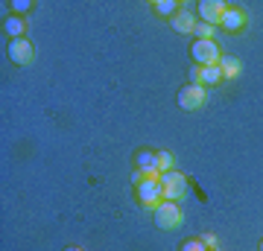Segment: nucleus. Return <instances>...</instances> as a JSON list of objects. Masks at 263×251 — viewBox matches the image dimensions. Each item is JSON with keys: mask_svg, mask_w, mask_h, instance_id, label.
Returning a JSON list of instances; mask_svg holds the SVG:
<instances>
[{"mask_svg": "<svg viewBox=\"0 0 263 251\" xmlns=\"http://www.w3.org/2000/svg\"><path fill=\"white\" fill-rule=\"evenodd\" d=\"M161 187H164V202H181L187 196V178L176 169L161 172Z\"/></svg>", "mask_w": 263, "mask_h": 251, "instance_id": "1", "label": "nucleus"}, {"mask_svg": "<svg viewBox=\"0 0 263 251\" xmlns=\"http://www.w3.org/2000/svg\"><path fill=\"white\" fill-rule=\"evenodd\" d=\"M138 199H141L146 207H155L164 202V187H161V176H146V181L138 184Z\"/></svg>", "mask_w": 263, "mask_h": 251, "instance_id": "2", "label": "nucleus"}, {"mask_svg": "<svg viewBox=\"0 0 263 251\" xmlns=\"http://www.w3.org/2000/svg\"><path fill=\"white\" fill-rule=\"evenodd\" d=\"M181 225V207L176 202H161L155 207V228L161 231H176Z\"/></svg>", "mask_w": 263, "mask_h": 251, "instance_id": "3", "label": "nucleus"}, {"mask_svg": "<svg viewBox=\"0 0 263 251\" xmlns=\"http://www.w3.org/2000/svg\"><path fill=\"white\" fill-rule=\"evenodd\" d=\"M190 56H193V62L199 67H208V65H219L222 53H219L216 41H193L190 44Z\"/></svg>", "mask_w": 263, "mask_h": 251, "instance_id": "4", "label": "nucleus"}, {"mask_svg": "<svg viewBox=\"0 0 263 251\" xmlns=\"http://www.w3.org/2000/svg\"><path fill=\"white\" fill-rule=\"evenodd\" d=\"M202 105H205V85L190 82L179 91V108L181 111H196Z\"/></svg>", "mask_w": 263, "mask_h": 251, "instance_id": "5", "label": "nucleus"}, {"mask_svg": "<svg viewBox=\"0 0 263 251\" xmlns=\"http://www.w3.org/2000/svg\"><path fill=\"white\" fill-rule=\"evenodd\" d=\"M226 9H228V6L222 3V0H202V3H199V9H196V15L202 18V24H211V27H214V24H222Z\"/></svg>", "mask_w": 263, "mask_h": 251, "instance_id": "6", "label": "nucleus"}, {"mask_svg": "<svg viewBox=\"0 0 263 251\" xmlns=\"http://www.w3.org/2000/svg\"><path fill=\"white\" fill-rule=\"evenodd\" d=\"M9 59L15 62V65L27 67V65H32L35 50H32V44H29L27 38H15V41H9Z\"/></svg>", "mask_w": 263, "mask_h": 251, "instance_id": "7", "label": "nucleus"}, {"mask_svg": "<svg viewBox=\"0 0 263 251\" xmlns=\"http://www.w3.org/2000/svg\"><path fill=\"white\" fill-rule=\"evenodd\" d=\"M135 167L146 172V176H161L158 172V152H149V149H141L135 155Z\"/></svg>", "mask_w": 263, "mask_h": 251, "instance_id": "8", "label": "nucleus"}, {"mask_svg": "<svg viewBox=\"0 0 263 251\" xmlns=\"http://www.w3.org/2000/svg\"><path fill=\"white\" fill-rule=\"evenodd\" d=\"M196 24H199V21L193 18V12H190V9H179L176 18H170V27L176 29V32H181V35H193Z\"/></svg>", "mask_w": 263, "mask_h": 251, "instance_id": "9", "label": "nucleus"}, {"mask_svg": "<svg viewBox=\"0 0 263 251\" xmlns=\"http://www.w3.org/2000/svg\"><path fill=\"white\" fill-rule=\"evenodd\" d=\"M246 12L243 9H231V6H228L226 9V15H222V24H219V27L222 29H228V32H237V29H243L246 27Z\"/></svg>", "mask_w": 263, "mask_h": 251, "instance_id": "10", "label": "nucleus"}, {"mask_svg": "<svg viewBox=\"0 0 263 251\" xmlns=\"http://www.w3.org/2000/svg\"><path fill=\"white\" fill-rule=\"evenodd\" d=\"M226 79L222 76V70H219V65H208L199 70V85H205V88H211V85H219Z\"/></svg>", "mask_w": 263, "mask_h": 251, "instance_id": "11", "label": "nucleus"}, {"mask_svg": "<svg viewBox=\"0 0 263 251\" xmlns=\"http://www.w3.org/2000/svg\"><path fill=\"white\" fill-rule=\"evenodd\" d=\"M24 27H27V24H24L21 15H6V21H3V32L12 35V41H15V38H24Z\"/></svg>", "mask_w": 263, "mask_h": 251, "instance_id": "12", "label": "nucleus"}, {"mask_svg": "<svg viewBox=\"0 0 263 251\" xmlns=\"http://www.w3.org/2000/svg\"><path fill=\"white\" fill-rule=\"evenodd\" d=\"M240 59H234V56H222L219 59V70H222V76H228V79H234L237 73H240Z\"/></svg>", "mask_w": 263, "mask_h": 251, "instance_id": "13", "label": "nucleus"}, {"mask_svg": "<svg viewBox=\"0 0 263 251\" xmlns=\"http://www.w3.org/2000/svg\"><path fill=\"white\" fill-rule=\"evenodd\" d=\"M155 12L164 18H176L179 15V3L176 0H155Z\"/></svg>", "mask_w": 263, "mask_h": 251, "instance_id": "14", "label": "nucleus"}, {"mask_svg": "<svg viewBox=\"0 0 263 251\" xmlns=\"http://www.w3.org/2000/svg\"><path fill=\"white\" fill-rule=\"evenodd\" d=\"M193 35H196L199 41H214V27H211V24H202V21H199L196 29H193Z\"/></svg>", "mask_w": 263, "mask_h": 251, "instance_id": "15", "label": "nucleus"}, {"mask_svg": "<svg viewBox=\"0 0 263 251\" xmlns=\"http://www.w3.org/2000/svg\"><path fill=\"white\" fill-rule=\"evenodd\" d=\"M176 164V158L170 155V152H158V172H170Z\"/></svg>", "mask_w": 263, "mask_h": 251, "instance_id": "16", "label": "nucleus"}, {"mask_svg": "<svg viewBox=\"0 0 263 251\" xmlns=\"http://www.w3.org/2000/svg\"><path fill=\"white\" fill-rule=\"evenodd\" d=\"M181 251H211L202 240H184L181 242Z\"/></svg>", "mask_w": 263, "mask_h": 251, "instance_id": "17", "label": "nucleus"}, {"mask_svg": "<svg viewBox=\"0 0 263 251\" xmlns=\"http://www.w3.org/2000/svg\"><path fill=\"white\" fill-rule=\"evenodd\" d=\"M12 9L18 12V15H24V12L32 9V3H29V0H15V3H12Z\"/></svg>", "mask_w": 263, "mask_h": 251, "instance_id": "18", "label": "nucleus"}, {"mask_svg": "<svg viewBox=\"0 0 263 251\" xmlns=\"http://www.w3.org/2000/svg\"><path fill=\"white\" fill-rule=\"evenodd\" d=\"M202 242H205L211 251H216V237H214V234H205V237H202Z\"/></svg>", "mask_w": 263, "mask_h": 251, "instance_id": "19", "label": "nucleus"}, {"mask_svg": "<svg viewBox=\"0 0 263 251\" xmlns=\"http://www.w3.org/2000/svg\"><path fill=\"white\" fill-rule=\"evenodd\" d=\"M65 251H82V248H76V245H67V248Z\"/></svg>", "mask_w": 263, "mask_h": 251, "instance_id": "20", "label": "nucleus"}, {"mask_svg": "<svg viewBox=\"0 0 263 251\" xmlns=\"http://www.w3.org/2000/svg\"><path fill=\"white\" fill-rule=\"evenodd\" d=\"M260 251H263V242H260Z\"/></svg>", "mask_w": 263, "mask_h": 251, "instance_id": "21", "label": "nucleus"}]
</instances>
